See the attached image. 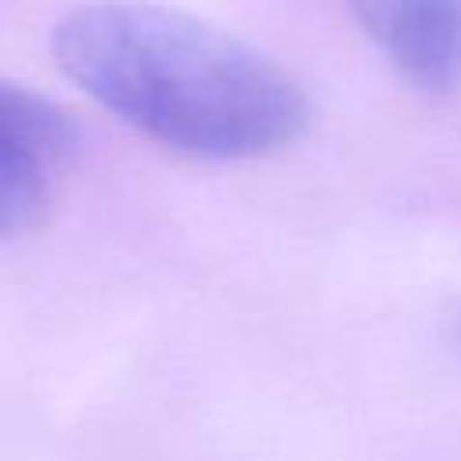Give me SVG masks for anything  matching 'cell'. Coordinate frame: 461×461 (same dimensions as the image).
Here are the masks:
<instances>
[{
  "instance_id": "1",
  "label": "cell",
  "mask_w": 461,
  "mask_h": 461,
  "mask_svg": "<svg viewBox=\"0 0 461 461\" xmlns=\"http://www.w3.org/2000/svg\"><path fill=\"white\" fill-rule=\"evenodd\" d=\"M50 54L119 122L191 158H263L306 130V94L281 65L166 4L72 7L50 32Z\"/></svg>"
},
{
  "instance_id": "2",
  "label": "cell",
  "mask_w": 461,
  "mask_h": 461,
  "mask_svg": "<svg viewBox=\"0 0 461 461\" xmlns=\"http://www.w3.org/2000/svg\"><path fill=\"white\" fill-rule=\"evenodd\" d=\"M68 137V122L50 101L0 83V234L40 223L50 198V169Z\"/></svg>"
},
{
  "instance_id": "3",
  "label": "cell",
  "mask_w": 461,
  "mask_h": 461,
  "mask_svg": "<svg viewBox=\"0 0 461 461\" xmlns=\"http://www.w3.org/2000/svg\"><path fill=\"white\" fill-rule=\"evenodd\" d=\"M357 25L425 94L461 83V0H349Z\"/></svg>"
}]
</instances>
